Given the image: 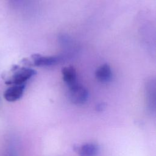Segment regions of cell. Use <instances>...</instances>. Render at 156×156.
<instances>
[{
    "label": "cell",
    "instance_id": "obj_1",
    "mask_svg": "<svg viewBox=\"0 0 156 156\" xmlns=\"http://www.w3.org/2000/svg\"><path fill=\"white\" fill-rule=\"evenodd\" d=\"M14 70L16 71L15 73L6 82V83L8 85H23L36 74V71L34 69L29 68L23 67L18 68V67L15 66Z\"/></svg>",
    "mask_w": 156,
    "mask_h": 156
},
{
    "label": "cell",
    "instance_id": "obj_2",
    "mask_svg": "<svg viewBox=\"0 0 156 156\" xmlns=\"http://www.w3.org/2000/svg\"><path fill=\"white\" fill-rule=\"evenodd\" d=\"M69 87L68 97L71 102L75 104H82L86 102L88 97V93L84 87L76 83Z\"/></svg>",
    "mask_w": 156,
    "mask_h": 156
},
{
    "label": "cell",
    "instance_id": "obj_3",
    "mask_svg": "<svg viewBox=\"0 0 156 156\" xmlns=\"http://www.w3.org/2000/svg\"><path fill=\"white\" fill-rule=\"evenodd\" d=\"M24 88V84L13 85L5 91L4 98L7 101L15 102L22 97Z\"/></svg>",
    "mask_w": 156,
    "mask_h": 156
},
{
    "label": "cell",
    "instance_id": "obj_4",
    "mask_svg": "<svg viewBox=\"0 0 156 156\" xmlns=\"http://www.w3.org/2000/svg\"><path fill=\"white\" fill-rule=\"evenodd\" d=\"M34 65L36 66H48L54 65L59 62V57L57 56H46L39 54L31 55Z\"/></svg>",
    "mask_w": 156,
    "mask_h": 156
},
{
    "label": "cell",
    "instance_id": "obj_5",
    "mask_svg": "<svg viewBox=\"0 0 156 156\" xmlns=\"http://www.w3.org/2000/svg\"><path fill=\"white\" fill-rule=\"evenodd\" d=\"M95 77L101 82H107L112 77V72L110 65L107 63L99 66L95 71Z\"/></svg>",
    "mask_w": 156,
    "mask_h": 156
},
{
    "label": "cell",
    "instance_id": "obj_6",
    "mask_svg": "<svg viewBox=\"0 0 156 156\" xmlns=\"http://www.w3.org/2000/svg\"><path fill=\"white\" fill-rule=\"evenodd\" d=\"M62 74L63 81L69 86L76 83L77 74L75 68L72 66H65L62 69Z\"/></svg>",
    "mask_w": 156,
    "mask_h": 156
},
{
    "label": "cell",
    "instance_id": "obj_7",
    "mask_svg": "<svg viewBox=\"0 0 156 156\" xmlns=\"http://www.w3.org/2000/svg\"><path fill=\"white\" fill-rule=\"evenodd\" d=\"M97 153V146L93 143L85 144L79 149V154L80 156H96Z\"/></svg>",
    "mask_w": 156,
    "mask_h": 156
}]
</instances>
